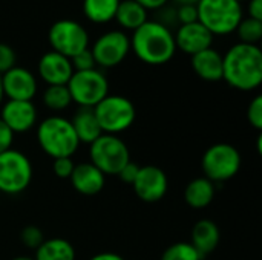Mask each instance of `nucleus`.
<instances>
[{
	"label": "nucleus",
	"mask_w": 262,
	"mask_h": 260,
	"mask_svg": "<svg viewBox=\"0 0 262 260\" xmlns=\"http://www.w3.org/2000/svg\"><path fill=\"white\" fill-rule=\"evenodd\" d=\"M0 120L12 133H25L37 124V109L32 101L8 100L2 106Z\"/></svg>",
	"instance_id": "4468645a"
},
{
	"label": "nucleus",
	"mask_w": 262,
	"mask_h": 260,
	"mask_svg": "<svg viewBox=\"0 0 262 260\" xmlns=\"http://www.w3.org/2000/svg\"><path fill=\"white\" fill-rule=\"evenodd\" d=\"M120 0H83V12L94 23H107L115 18Z\"/></svg>",
	"instance_id": "b1692460"
},
{
	"label": "nucleus",
	"mask_w": 262,
	"mask_h": 260,
	"mask_svg": "<svg viewBox=\"0 0 262 260\" xmlns=\"http://www.w3.org/2000/svg\"><path fill=\"white\" fill-rule=\"evenodd\" d=\"M71 124L80 143H86L91 146L95 139H98L103 135L94 109L91 107H80L72 116Z\"/></svg>",
	"instance_id": "aec40b11"
},
{
	"label": "nucleus",
	"mask_w": 262,
	"mask_h": 260,
	"mask_svg": "<svg viewBox=\"0 0 262 260\" xmlns=\"http://www.w3.org/2000/svg\"><path fill=\"white\" fill-rule=\"evenodd\" d=\"M249 17L262 21V0H249Z\"/></svg>",
	"instance_id": "c9c22d12"
},
{
	"label": "nucleus",
	"mask_w": 262,
	"mask_h": 260,
	"mask_svg": "<svg viewBox=\"0 0 262 260\" xmlns=\"http://www.w3.org/2000/svg\"><path fill=\"white\" fill-rule=\"evenodd\" d=\"M43 103L48 109L55 112L68 109L72 103L68 86H48L43 92Z\"/></svg>",
	"instance_id": "393cba45"
},
{
	"label": "nucleus",
	"mask_w": 262,
	"mask_h": 260,
	"mask_svg": "<svg viewBox=\"0 0 262 260\" xmlns=\"http://www.w3.org/2000/svg\"><path fill=\"white\" fill-rule=\"evenodd\" d=\"M160 260H203L190 242H177L167 247Z\"/></svg>",
	"instance_id": "bb28decb"
},
{
	"label": "nucleus",
	"mask_w": 262,
	"mask_h": 260,
	"mask_svg": "<svg viewBox=\"0 0 262 260\" xmlns=\"http://www.w3.org/2000/svg\"><path fill=\"white\" fill-rule=\"evenodd\" d=\"M15 51L6 43H0V74H5L6 70L12 69L15 66Z\"/></svg>",
	"instance_id": "7c9ffc66"
},
{
	"label": "nucleus",
	"mask_w": 262,
	"mask_h": 260,
	"mask_svg": "<svg viewBox=\"0 0 262 260\" xmlns=\"http://www.w3.org/2000/svg\"><path fill=\"white\" fill-rule=\"evenodd\" d=\"M37 143L40 149L52 159L72 158V155L80 146L71 120H66L58 115L45 118L38 124Z\"/></svg>",
	"instance_id": "7ed1b4c3"
},
{
	"label": "nucleus",
	"mask_w": 262,
	"mask_h": 260,
	"mask_svg": "<svg viewBox=\"0 0 262 260\" xmlns=\"http://www.w3.org/2000/svg\"><path fill=\"white\" fill-rule=\"evenodd\" d=\"M215 199V184L207 178H195L184 188V201L195 210L206 208Z\"/></svg>",
	"instance_id": "412c9836"
},
{
	"label": "nucleus",
	"mask_w": 262,
	"mask_h": 260,
	"mask_svg": "<svg viewBox=\"0 0 262 260\" xmlns=\"http://www.w3.org/2000/svg\"><path fill=\"white\" fill-rule=\"evenodd\" d=\"M198 21L215 35L236 31L243 20V8L236 0H200L196 3Z\"/></svg>",
	"instance_id": "20e7f679"
},
{
	"label": "nucleus",
	"mask_w": 262,
	"mask_h": 260,
	"mask_svg": "<svg viewBox=\"0 0 262 260\" xmlns=\"http://www.w3.org/2000/svg\"><path fill=\"white\" fill-rule=\"evenodd\" d=\"M12 143H14V133L0 120V155L5 153L9 149H12Z\"/></svg>",
	"instance_id": "72a5a7b5"
},
{
	"label": "nucleus",
	"mask_w": 262,
	"mask_h": 260,
	"mask_svg": "<svg viewBox=\"0 0 262 260\" xmlns=\"http://www.w3.org/2000/svg\"><path fill=\"white\" fill-rule=\"evenodd\" d=\"M192 69L206 81H220L223 80V55L216 49L207 48L192 55Z\"/></svg>",
	"instance_id": "6ab92c4d"
},
{
	"label": "nucleus",
	"mask_w": 262,
	"mask_h": 260,
	"mask_svg": "<svg viewBox=\"0 0 262 260\" xmlns=\"http://www.w3.org/2000/svg\"><path fill=\"white\" fill-rule=\"evenodd\" d=\"M35 260H75L72 244L63 238L45 239L35 250Z\"/></svg>",
	"instance_id": "5701e85b"
},
{
	"label": "nucleus",
	"mask_w": 262,
	"mask_h": 260,
	"mask_svg": "<svg viewBox=\"0 0 262 260\" xmlns=\"http://www.w3.org/2000/svg\"><path fill=\"white\" fill-rule=\"evenodd\" d=\"M11 260H35L34 257H29V256H17V257H14V259Z\"/></svg>",
	"instance_id": "a19ab883"
},
{
	"label": "nucleus",
	"mask_w": 262,
	"mask_h": 260,
	"mask_svg": "<svg viewBox=\"0 0 262 260\" xmlns=\"http://www.w3.org/2000/svg\"><path fill=\"white\" fill-rule=\"evenodd\" d=\"M115 20L129 31H135L147 21V9L135 0H120Z\"/></svg>",
	"instance_id": "4be33fe9"
},
{
	"label": "nucleus",
	"mask_w": 262,
	"mask_h": 260,
	"mask_svg": "<svg viewBox=\"0 0 262 260\" xmlns=\"http://www.w3.org/2000/svg\"><path fill=\"white\" fill-rule=\"evenodd\" d=\"M69 179L74 190L84 196L98 195L106 184V176L91 162L77 164Z\"/></svg>",
	"instance_id": "f3484780"
},
{
	"label": "nucleus",
	"mask_w": 262,
	"mask_h": 260,
	"mask_svg": "<svg viewBox=\"0 0 262 260\" xmlns=\"http://www.w3.org/2000/svg\"><path fill=\"white\" fill-rule=\"evenodd\" d=\"M89 260H126L123 256L117 254V253H111V251H106V253H98L95 256H92Z\"/></svg>",
	"instance_id": "4c0bfd02"
},
{
	"label": "nucleus",
	"mask_w": 262,
	"mask_h": 260,
	"mask_svg": "<svg viewBox=\"0 0 262 260\" xmlns=\"http://www.w3.org/2000/svg\"><path fill=\"white\" fill-rule=\"evenodd\" d=\"M91 164H94L104 176L118 175L120 170L130 161V152L126 143L117 135L103 133L91 144Z\"/></svg>",
	"instance_id": "6e6552de"
},
{
	"label": "nucleus",
	"mask_w": 262,
	"mask_h": 260,
	"mask_svg": "<svg viewBox=\"0 0 262 260\" xmlns=\"http://www.w3.org/2000/svg\"><path fill=\"white\" fill-rule=\"evenodd\" d=\"M138 170H140V167H138V164H135V162H132V161H129L121 170H120V173H118V176H120V179L123 181V182H126V184H134V181H135V178H137V175H138Z\"/></svg>",
	"instance_id": "f704fd0d"
},
{
	"label": "nucleus",
	"mask_w": 262,
	"mask_h": 260,
	"mask_svg": "<svg viewBox=\"0 0 262 260\" xmlns=\"http://www.w3.org/2000/svg\"><path fill=\"white\" fill-rule=\"evenodd\" d=\"M74 161L72 158H57L52 162V170L55 173V176L61 178V179H69L72 172H74Z\"/></svg>",
	"instance_id": "2f4dec72"
},
{
	"label": "nucleus",
	"mask_w": 262,
	"mask_h": 260,
	"mask_svg": "<svg viewBox=\"0 0 262 260\" xmlns=\"http://www.w3.org/2000/svg\"><path fill=\"white\" fill-rule=\"evenodd\" d=\"M241 43L247 44H258L262 38V21L255 18H243L236 28Z\"/></svg>",
	"instance_id": "a878e982"
},
{
	"label": "nucleus",
	"mask_w": 262,
	"mask_h": 260,
	"mask_svg": "<svg viewBox=\"0 0 262 260\" xmlns=\"http://www.w3.org/2000/svg\"><path fill=\"white\" fill-rule=\"evenodd\" d=\"M72 74L71 60L58 52L49 51L38 60V75L48 86H66Z\"/></svg>",
	"instance_id": "dca6fc26"
},
{
	"label": "nucleus",
	"mask_w": 262,
	"mask_h": 260,
	"mask_svg": "<svg viewBox=\"0 0 262 260\" xmlns=\"http://www.w3.org/2000/svg\"><path fill=\"white\" fill-rule=\"evenodd\" d=\"M243 158L239 150L227 143H218L210 146L201 159L204 178L215 182H226L235 178L241 169Z\"/></svg>",
	"instance_id": "39448f33"
},
{
	"label": "nucleus",
	"mask_w": 262,
	"mask_h": 260,
	"mask_svg": "<svg viewBox=\"0 0 262 260\" xmlns=\"http://www.w3.org/2000/svg\"><path fill=\"white\" fill-rule=\"evenodd\" d=\"M236 2H239V3H241V2H249V0H236Z\"/></svg>",
	"instance_id": "79ce46f5"
},
{
	"label": "nucleus",
	"mask_w": 262,
	"mask_h": 260,
	"mask_svg": "<svg viewBox=\"0 0 262 260\" xmlns=\"http://www.w3.org/2000/svg\"><path fill=\"white\" fill-rule=\"evenodd\" d=\"M220 239H221V234H220L218 225L210 219H201L192 228L190 245L204 259L207 254H210L216 250Z\"/></svg>",
	"instance_id": "a211bd4d"
},
{
	"label": "nucleus",
	"mask_w": 262,
	"mask_h": 260,
	"mask_svg": "<svg viewBox=\"0 0 262 260\" xmlns=\"http://www.w3.org/2000/svg\"><path fill=\"white\" fill-rule=\"evenodd\" d=\"M178 21L181 25H187V23H193L198 21V9L196 5H180L177 12H175Z\"/></svg>",
	"instance_id": "473e14b6"
},
{
	"label": "nucleus",
	"mask_w": 262,
	"mask_h": 260,
	"mask_svg": "<svg viewBox=\"0 0 262 260\" xmlns=\"http://www.w3.org/2000/svg\"><path fill=\"white\" fill-rule=\"evenodd\" d=\"M247 120L252 127L262 130V95H256L247 107Z\"/></svg>",
	"instance_id": "c756f323"
},
{
	"label": "nucleus",
	"mask_w": 262,
	"mask_h": 260,
	"mask_svg": "<svg viewBox=\"0 0 262 260\" xmlns=\"http://www.w3.org/2000/svg\"><path fill=\"white\" fill-rule=\"evenodd\" d=\"M3 95L12 101H32L37 93V80L25 67L14 66L2 74Z\"/></svg>",
	"instance_id": "ddd939ff"
},
{
	"label": "nucleus",
	"mask_w": 262,
	"mask_h": 260,
	"mask_svg": "<svg viewBox=\"0 0 262 260\" xmlns=\"http://www.w3.org/2000/svg\"><path fill=\"white\" fill-rule=\"evenodd\" d=\"M173 37L177 48L181 49L184 54H189L190 57L207 48H212L213 43V34L200 21L180 25Z\"/></svg>",
	"instance_id": "2eb2a0df"
},
{
	"label": "nucleus",
	"mask_w": 262,
	"mask_h": 260,
	"mask_svg": "<svg viewBox=\"0 0 262 260\" xmlns=\"http://www.w3.org/2000/svg\"><path fill=\"white\" fill-rule=\"evenodd\" d=\"M66 86L72 103H77L80 107L94 109L103 98L109 95L107 78L98 69L74 72Z\"/></svg>",
	"instance_id": "1a4fd4ad"
},
{
	"label": "nucleus",
	"mask_w": 262,
	"mask_h": 260,
	"mask_svg": "<svg viewBox=\"0 0 262 260\" xmlns=\"http://www.w3.org/2000/svg\"><path fill=\"white\" fill-rule=\"evenodd\" d=\"M130 49L143 63L161 66L170 61L177 52L175 37L169 26L158 20H147L144 25L132 31Z\"/></svg>",
	"instance_id": "f03ea898"
},
{
	"label": "nucleus",
	"mask_w": 262,
	"mask_h": 260,
	"mask_svg": "<svg viewBox=\"0 0 262 260\" xmlns=\"http://www.w3.org/2000/svg\"><path fill=\"white\" fill-rule=\"evenodd\" d=\"M135 2H138L146 9H160L164 8V5L167 3V0H135Z\"/></svg>",
	"instance_id": "e433bc0d"
},
{
	"label": "nucleus",
	"mask_w": 262,
	"mask_h": 260,
	"mask_svg": "<svg viewBox=\"0 0 262 260\" xmlns=\"http://www.w3.org/2000/svg\"><path fill=\"white\" fill-rule=\"evenodd\" d=\"M31 159L20 150L9 149L0 155V192L15 196L23 193L32 181Z\"/></svg>",
	"instance_id": "0eeeda50"
},
{
	"label": "nucleus",
	"mask_w": 262,
	"mask_h": 260,
	"mask_svg": "<svg viewBox=\"0 0 262 260\" xmlns=\"http://www.w3.org/2000/svg\"><path fill=\"white\" fill-rule=\"evenodd\" d=\"M94 113L101 132L107 135H118L127 130L137 118L134 103L121 95H107L94 107Z\"/></svg>",
	"instance_id": "423d86ee"
},
{
	"label": "nucleus",
	"mask_w": 262,
	"mask_h": 260,
	"mask_svg": "<svg viewBox=\"0 0 262 260\" xmlns=\"http://www.w3.org/2000/svg\"><path fill=\"white\" fill-rule=\"evenodd\" d=\"M20 239H21V244H23L26 248L37 250V248L43 244L45 236H43V231H41L38 227L28 225V227H25V228L21 230Z\"/></svg>",
	"instance_id": "cd10ccee"
},
{
	"label": "nucleus",
	"mask_w": 262,
	"mask_h": 260,
	"mask_svg": "<svg viewBox=\"0 0 262 260\" xmlns=\"http://www.w3.org/2000/svg\"><path fill=\"white\" fill-rule=\"evenodd\" d=\"M71 64H72V69L74 72H81V70H91V69H95V60H94V55L91 52V49H84L81 51L80 54H77L75 57L71 58Z\"/></svg>",
	"instance_id": "c85d7f7f"
},
{
	"label": "nucleus",
	"mask_w": 262,
	"mask_h": 260,
	"mask_svg": "<svg viewBox=\"0 0 262 260\" xmlns=\"http://www.w3.org/2000/svg\"><path fill=\"white\" fill-rule=\"evenodd\" d=\"M48 40L54 52H58L69 60L89 48V34L83 25L71 18H61L52 23L48 32Z\"/></svg>",
	"instance_id": "9d476101"
},
{
	"label": "nucleus",
	"mask_w": 262,
	"mask_h": 260,
	"mask_svg": "<svg viewBox=\"0 0 262 260\" xmlns=\"http://www.w3.org/2000/svg\"><path fill=\"white\" fill-rule=\"evenodd\" d=\"M130 51V38L123 31H107L97 38L91 52L95 64L101 67L118 66Z\"/></svg>",
	"instance_id": "9b49d317"
},
{
	"label": "nucleus",
	"mask_w": 262,
	"mask_h": 260,
	"mask_svg": "<svg viewBox=\"0 0 262 260\" xmlns=\"http://www.w3.org/2000/svg\"><path fill=\"white\" fill-rule=\"evenodd\" d=\"M223 80L238 90L250 92L262 83V51L258 44L236 43L223 55Z\"/></svg>",
	"instance_id": "f257e3e1"
},
{
	"label": "nucleus",
	"mask_w": 262,
	"mask_h": 260,
	"mask_svg": "<svg viewBox=\"0 0 262 260\" xmlns=\"http://www.w3.org/2000/svg\"><path fill=\"white\" fill-rule=\"evenodd\" d=\"M132 187L137 198L152 204L161 201L166 196L169 190V179L163 169L157 166H144L140 167Z\"/></svg>",
	"instance_id": "f8f14e48"
},
{
	"label": "nucleus",
	"mask_w": 262,
	"mask_h": 260,
	"mask_svg": "<svg viewBox=\"0 0 262 260\" xmlns=\"http://www.w3.org/2000/svg\"><path fill=\"white\" fill-rule=\"evenodd\" d=\"M175 2H178L180 5H196L200 0H175Z\"/></svg>",
	"instance_id": "58836bf2"
},
{
	"label": "nucleus",
	"mask_w": 262,
	"mask_h": 260,
	"mask_svg": "<svg viewBox=\"0 0 262 260\" xmlns=\"http://www.w3.org/2000/svg\"><path fill=\"white\" fill-rule=\"evenodd\" d=\"M3 86H2V74H0V106H2V103H3Z\"/></svg>",
	"instance_id": "ea45409f"
}]
</instances>
